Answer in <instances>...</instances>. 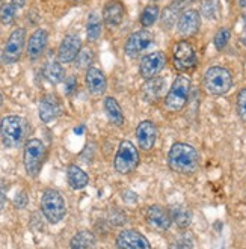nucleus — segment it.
Segmentation results:
<instances>
[{
    "label": "nucleus",
    "mask_w": 246,
    "mask_h": 249,
    "mask_svg": "<svg viewBox=\"0 0 246 249\" xmlns=\"http://www.w3.org/2000/svg\"><path fill=\"white\" fill-rule=\"evenodd\" d=\"M240 5L242 6H246V0H240Z\"/></svg>",
    "instance_id": "40"
},
{
    "label": "nucleus",
    "mask_w": 246,
    "mask_h": 249,
    "mask_svg": "<svg viewBox=\"0 0 246 249\" xmlns=\"http://www.w3.org/2000/svg\"><path fill=\"white\" fill-rule=\"evenodd\" d=\"M242 42L246 46V14H245V27H243V34H242Z\"/></svg>",
    "instance_id": "38"
},
{
    "label": "nucleus",
    "mask_w": 246,
    "mask_h": 249,
    "mask_svg": "<svg viewBox=\"0 0 246 249\" xmlns=\"http://www.w3.org/2000/svg\"><path fill=\"white\" fill-rule=\"evenodd\" d=\"M24 41H26V31L24 29H16L8 38L6 46L3 50V59L8 64H14L20 59V56L24 49Z\"/></svg>",
    "instance_id": "11"
},
{
    "label": "nucleus",
    "mask_w": 246,
    "mask_h": 249,
    "mask_svg": "<svg viewBox=\"0 0 246 249\" xmlns=\"http://www.w3.org/2000/svg\"><path fill=\"white\" fill-rule=\"evenodd\" d=\"M41 210L50 224H57L65 216L67 207L62 195L54 189H47L41 196Z\"/></svg>",
    "instance_id": "5"
},
{
    "label": "nucleus",
    "mask_w": 246,
    "mask_h": 249,
    "mask_svg": "<svg viewBox=\"0 0 246 249\" xmlns=\"http://www.w3.org/2000/svg\"><path fill=\"white\" fill-rule=\"evenodd\" d=\"M124 18V6L120 0H109L103 8V20L107 26L115 27Z\"/></svg>",
    "instance_id": "20"
},
{
    "label": "nucleus",
    "mask_w": 246,
    "mask_h": 249,
    "mask_svg": "<svg viewBox=\"0 0 246 249\" xmlns=\"http://www.w3.org/2000/svg\"><path fill=\"white\" fill-rule=\"evenodd\" d=\"M204 89L210 95H224L233 86V76L224 67H210L204 74Z\"/></svg>",
    "instance_id": "3"
},
{
    "label": "nucleus",
    "mask_w": 246,
    "mask_h": 249,
    "mask_svg": "<svg viewBox=\"0 0 246 249\" xmlns=\"http://www.w3.org/2000/svg\"><path fill=\"white\" fill-rule=\"evenodd\" d=\"M74 131H76V133H82V131H83V127H79V128H76Z\"/></svg>",
    "instance_id": "39"
},
{
    "label": "nucleus",
    "mask_w": 246,
    "mask_h": 249,
    "mask_svg": "<svg viewBox=\"0 0 246 249\" xmlns=\"http://www.w3.org/2000/svg\"><path fill=\"white\" fill-rule=\"evenodd\" d=\"M172 62L177 71H191L196 65V53L189 41H180L172 52Z\"/></svg>",
    "instance_id": "8"
},
{
    "label": "nucleus",
    "mask_w": 246,
    "mask_h": 249,
    "mask_svg": "<svg viewBox=\"0 0 246 249\" xmlns=\"http://www.w3.org/2000/svg\"><path fill=\"white\" fill-rule=\"evenodd\" d=\"M136 138L138 143L141 146V150L143 151H150L153 150V146L157 139V127L151 121H142L139 123L136 128Z\"/></svg>",
    "instance_id": "16"
},
{
    "label": "nucleus",
    "mask_w": 246,
    "mask_h": 249,
    "mask_svg": "<svg viewBox=\"0 0 246 249\" xmlns=\"http://www.w3.org/2000/svg\"><path fill=\"white\" fill-rule=\"evenodd\" d=\"M94 243H95V239L89 231H80L73 237V240H71L70 248L71 249H91Z\"/></svg>",
    "instance_id": "26"
},
{
    "label": "nucleus",
    "mask_w": 246,
    "mask_h": 249,
    "mask_svg": "<svg viewBox=\"0 0 246 249\" xmlns=\"http://www.w3.org/2000/svg\"><path fill=\"white\" fill-rule=\"evenodd\" d=\"M44 76L50 83L57 85L64 80V68L59 62H56V61L49 62L44 68Z\"/></svg>",
    "instance_id": "27"
},
{
    "label": "nucleus",
    "mask_w": 246,
    "mask_h": 249,
    "mask_svg": "<svg viewBox=\"0 0 246 249\" xmlns=\"http://www.w3.org/2000/svg\"><path fill=\"white\" fill-rule=\"evenodd\" d=\"M165 65H166V56L162 52L148 53L147 56L142 57L141 65H139V72L145 80H150L156 77L158 72L165 68Z\"/></svg>",
    "instance_id": "10"
},
{
    "label": "nucleus",
    "mask_w": 246,
    "mask_h": 249,
    "mask_svg": "<svg viewBox=\"0 0 246 249\" xmlns=\"http://www.w3.org/2000/svg\"><path fill=\"white\" fill-rule=\"evenodd\" d=\"M192 0H174V2L163 11V17H162V26L163 27H171L177 23L180 18L183 9L189 5Z\"/></svg>",
    "instance_id": "22"
},
{
    "label": "nucleus",
    "mask_w": 246,
    "mask_h": 249,
    "mask_svg": "<svg viewBox=\"0 0 246 249\" xmlns=\"http://www.w3.org/2000/svg\"><path fill=\"white\" fill-rule=\"evenodd\" d=\"M2 101H3V98H2V95H0V105H2Z\"/></svg>",
    "instance_id": "41"
},
{
    "label": "nucleus",
    "mask_w": 246,
    "mask_h": 249,
    "mask_svg": "<svg viewBox=\"0 0 246 249\" xmlns=\"http://www.w3.org/2000/svg\"><path fill=\"white\" fill-rule=\"evenodd\" d=\"M237 113L246 123V88H243V89L237 94Z\"/></svg>",
    "instance_id": "35"
},
{
    "label": "nucleus",
    "mask_w": 246,
    "mask_h": 249,
    "mask_svg": "<svg viewBox=\"0 0 246 249\" xmlns=\"http://www.w3.org/2000/svg\"><path fill=\"white\" fill-rule=\"evenodd\" d=\"M201 26V18H199V12L195 9H184L181 12V16L177 23L178 34L183 36H192L199 31Z\"/></svg>",
    "instance_id": "14"
},
{
    "label": "nucleus",
    "mask_w": 246,
    "mask_h": 249,
    "mask_svg": "<svg viewBox=\"0 0 246 249\" xmlns=\"http://www.w3.org/2000/svg\"><path fill=\"white\" fill-rule=\"evenodd\" d=\"M46 157V146L39 139H29L24 145V168L31 177H36Z\"/></svg>",
    "instance_id": "7"
},
{
    "label": "nucleus",
    "mask_w": 246,
    "mask_h": 249,
    "mask_svg": "<svg viewBox=\"0 0 246 249\" xmlns=\"http://www.w3.org/2000/svg\"><path fill=\"white\" fill-rule=\"evenodd\" d=\"M2 2H3V0H0V5H2Z\"/></svg>",
    "instance_id": "42"
},
{
    "label": "nucleus",
    "mask_w": 246,
    "mask_h": 249,
    "mask_svg": "<svg viewBox=\"0 0 246 249\" xmlns=\"http://www.w3.org/2000/svg\"><path fill=\"white\" fill-rule=\"evenodd\" d=\"M85 82H86V88H88V91L92 95H101V94H105L106 88H107L106 76L103 74V71L95 68V67L88 68V71H86Z\"/></svg>",
    "instance_id": "17"
},
{
    "label": "nucleus",
    "mask_w": 246,
    "mask_h": 249,
    "mask_svg": "<svg viewBox=\"0 0 246 249\" xmlns=\"http://www.w3.org/2000/svg\"><path fill=\"white\" fill-rule=\"evenodd\" d=\"M193 239L191 232H180L169 242V249H192Z\"/></svg>",
    "instance_id": "29"
},
{
    "label": "nucleus",
    "mask_w": 246,
    "mask_h": 249,
    "mask_svg": "<svg viewBox=\"0 0 246 249\" xmlns=\"http://www.w3.org/2000/svg\"><path fill=\"white\" fill-rule=\"evenodd\" d=\"M16 11L17 8L14 6L12 3H5L0 6V21L3 24H11L16 18Z\"/></svg>",
    "instance_id": "31"
},
{
    "label": "nucleus",
    "mask_w": 246,
    "mask_h": 249,
    "mask_svg": "<svg viewBox=\"0 0 246 249\" xmlns=\"http://www.w3.org/2000/svg\"><path fill=\"white\" fill-rule=\"evenodd\" d=\"M24 2H26V0H12L11 3L16 6V8H23L24 6Z\"/></svg>",
    "instance_id": "37"
},
{
    "label": "nucleus",
    "mask_w": 246,
    "mask_h": 249,
    "mask_svg": "<svg viewBox=\"0 0 246 249\" xmlns=\"http://www.w3.org/2000/svg\"><path fill=\"white\" fill-rule=\"evenodd\" d=\"M118 249H151L148 239L136 230H124L117 237Z\"/></svg>",
    "instance_id": "12"
},
{
    "label": "nucleus",
    "mask_w": 246,
    "mask_h": 249,
    "mask_svg": "<svg viewBox=\"0 0 246 249\" xmlns=\"http://www.w3.org/2000/svg\"><path fill=\"white\" fill-rule=\"evenodd\" d=\"M76 88H77V82H76L74 76H70L67 80V94H73Z\"/></svg>",
    "instance_id": "36"
},
{
    "label": "nucleus",
    "mask_w": 246,
    "mask_h": 249,
    "mask_svg": "<svg viewBox=\"0 0 246 249\" xmlns=\"http://www.w3.org/2000/svg\"><path fill=\"white\" fill-rule=\"evenodd\" d=\"M153 42H154V35L150 31H138L127 38L124 52L128 57H138L141 56V53L145 52Z\"/></svg>",
    "instance_id": "9"
},
{
    "label": "nucleus",
    "mask_w": 246,
    "mask_h": 249,
    "mask_svg": "<svg viewBox=\"0 0 246 249\" xmlns=\"http://www.w3.org/2000/svg\"><path fill=\"white\" fill-rule=\"evenodd\" d=\"M82 50V41L77 35H67L61 46H59V52H57V56H59V61L64 64L73 62L76 61L77 54Z\"/></svg>",
    "instance_id": "15"
},
{
    "label": "nucleus",
    "mask_w": 246,
    "mask_h": 249,
    "mask_svg": "<svg viewBox=\"0 0 246 249\" xmlns=\"http://www.w3.org/2000/svg\"><path fill=\"white\" fill-rule=\"evenodd\" d=\"M49 41V35L44 29H36V31L32 34L31 39H29L27 44V56L31 59H38V57L42 54V52L46 50Z\"/></svg>",
    "instance_id": "19"
},
{
    "label": "nucleus",
    "mask_w": 246,
    "mask_h": 249,
    "mask_svg": "<svg viewBox=\"0 0 246 249\" xmlns=\"http://www.w3.org/2000/svg\"><path fill=\"white\" fill-rule=\"evenodd\" d=\"M169 168L174 172L189 175L193 174L199 166V154L192 145L187 143H174L168 156Z\"/></svg>",
    "instance_id": "1"
},
{
    "label": "nucleus",
    "mask_w": 246,
    "mask_h": 249,
    "mask_svg": "<svg viewBox=\"0 0 246 249\" xmlns=\"http://www.w3.org/2000/svg\"><path fill=\"white\" fill-rule=\"evenodd\" d=\"M201 12L207 18H216V0H204L201 5Z\"/></svg>",
    "instance_id": "34"
},
{
    "label": "nucleus",
    "mask_w": 246,
    "mask_h": 249,
    "mask_svg": "<svg viewBox=\"0 0 246 249\" xmlns=\"http://www.w3.org/2000/svg\"><path fill=\"white\" fill-rule=\"evenodd\" d=\"M189 92H191V79L184 74H180L176 80H174L171 89L166 94V98H165L166 110H169V112L181 110L187 103Z\"/></svg>",
    "instance_id": "4"
},
{
    "label": "nucleus",
    "mask_w": 246,
    "mask_h": 249,
    "mask_svg": "<svg viewBox=\"0 0 246 249\" xmlns=\"http://www.w3.org/2000/svg\"><path fill=\"white\" fill-rule=\"evenodd\" d=\"M27 133V124L20 116H6L0 123V136L8 148H18L24 142Z\"/></svg>",
    "instance_id": "2"
},
{
    "label": "nucleus",
    "mask_w": 246,
    "mask_h": 249,
    "mask_svg": "<svg viewBox=\"0 0 246 249\" xmlns=\"http://www.w3.org/2000/svg\"><path fill=\"white\" fill-rule=\"evenodd\" d=\"M86 35L89 41H97L101 35V20L95 12L89 14L88 23H86Z\"/></svg>",
    "instance_id": "28"
},
{
    "label": "nucleus",
    "mask_w": 246,
    "mask_h": 249,
    "mask_svg": "<svg viewBox=\"0 0 246 249\" xmlns=\"http://www.w3.org/2000/svg\"><path fill=\"white\" fill-rule=\"evenodd\" d=\"M231 38V32L227 27H221L214 35V47L218 50H224L227 47V44Z\"/></svg>",
    "instance_id": "33"
},
{
    "label": "nucleus",
    "mask_w": 246,
    "mask_h": 249,
    "mask_svg": "<svg viewBox=\"0 0 246 249\" xmlns=\"http://www.w3.org/2000/svg\"><path fill=\"white\" fill-rule=\"evenodd\" d=\"M139 165V153L130 141H123L113 159V168L118 174H132Z\"/></svg>",
    "instance_id": "6"
},
{
    "label": "nucleus",
    "mask_w": 246,
    "mask_h": 249,
    "mask_svg": "<svg viewBox=\"0 0 246 249\" xmlns=\"http://www.w3.org/2000/svg\"><path fill=\"white\" fill-rule=\"evenodd\" d=\"M145 219H147V224L151 230L154 231H168L169 227H171V216H169V212L160 206H151L148 207L147 210V214H145Z\"/></svg>",
    "instance_id": "13"
},
{
    "label": "nucleus",
    "mask_w": 246,
    "mask_h": 249,
    "mask_svg": "<svg viewBox=\"0 0 246 249\" xmlns=\"http://www.w3.org/2000/svg\"><path fill=\"white\" fill-rule=\"evenodd\" d=\"M158 18V8L156 5H150L141 14V24L143 27H150L153 26Z\"/></svg>",
    "instance_id": "30"
},
{
    "label": "nucleus",
    "mask_w": 246,
    "mask_h": 249,
    "mask_svg": "<svg viewBox=\"0 0 246 249\" xmlns=\"http://www.w3.org/2000/svg\"><path fill=\"white\" fill-rule=\"evenodd\" d=\"M73 2H79V0H73Z\"/></svg>",
    "instance_id": "43"
},
{
    "label": "nucleus",
    "mask_w": 246,
    "mask_h": 249,
    "mask_svg": "<svg viewBox=\"0 0 246 249\" xmlns=\"http://www.w3.org/2000/svg\"><path fill=\"white\" fill-rule=\"evenodd\" d=\"M61 113V103L54 95H46L39 101V118L42 123H50Z\"/></svg>",
    "instance_id": "18"
},
{
    "label": "nucleus",
    "mask_w": 246,
    "mask_h": 249,
    "mask_svg": "<svg viewBox=\"0 0 246 249\" xmlns=\"http://www.w3.org/2000/svg\"><path fill=\"white\" fill-rule=\"evenodd\" d=\"M169 216H171V222L176 224L178 228L184 230L191 225L192 222V213L189 209H186L183 206H172L169 210Z\"/></svg>",
    "instance_id": "23"
},
{
    "label": "nucleus",
    "mask_w": 246,
    "mask_h": 249,
    "mask_svg": "<svg viewBox=\"0 0 246 249\" xmlns=\"http://www.w3.org/2000/svg\"><path fill=\"white\" fill-rule=\"evenodd\" d=\"M67 178H68L70 186L73 187V189H76V190L86 187V186H88V183H89V178H88V175H86V172L83 169H80L79 166H76V165L68 166Z\"/></svg>",
    "instance_id": "24"
},
{
    "label": "nucleus",
    "mask_w": 246,
    "mask_h": 249,
    "mask_svg": "<svg viewBox=\"0 0 246 249\" xmlns=\"http://www.w3.org/2000/svg\"><path fill=\"white\" fill-rule=\"evenodd\" d=\"M92 59H94L92 50L91 49H82L76 57V65H77V68H91L89 65L92 64Z\"/></svg>",
    "instance_id": "32"
},
{
    "label": "nucleus",
    "mask_w": 246,
    "mask_h": 249,
    "mask_svg": "<svg viewBox=\"0 0 246 249\" xmlns=\"http://www.w3.org/2000/svg\"><path fill=\"white\" fill-rule=\"evenodd\" d=\"M105 110H106V115H107V118H109V121L112 124H115V125H123V123H124V115H123V109L118 105L117 100L112 98V97L105 98Z\"/></svg>",
    "instance_id": "25"
},
{
    "label": "nucleus",
    "mask_w": 246,
    "mask_h": 249,
    "mask_svg": "<svg viewBox=\"0 0 246 249\" xmlns=\"http://www.w3.org/2000/svg\"><path fill=\"white\" fill-rule=\"evenodd\" d=\"M165 86H166V82L162 77L156 76V77L147 80V83L143 85V88H142V97H143V100L148 101V103L157 101L158 98L163 95Z\"/></svg>",
    "instance_id": "21"
}]
</instances>
